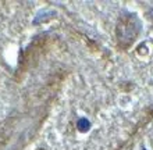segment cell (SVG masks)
<instances>
[{
    "label": "cell",
    "instance_id": "cell-1",
    "mask_svg": "<svg viewBox=\"0 0 153 150\" xmlns=\"http://www.w3.org/2000/svg\"><path fill=\"white\" fill-rule=\"evenodd\" d=\"M139 31H141V22L137 18V16L127 11L123 13L117 24V38H118L120 45L131 43L137 38Z\"/></svg>",
    "mask_w": 153,
    "mask_h": 150
},
{
    "label": "cell",
    "instance_id": "cell-2",
    "mask_svg": "<svg viewBox=\"0 0 153 150\" xmlns=\"http://www.w3.org/2000/svg\"><path fill=\"white\" fill-rule=\"evenodd\" d=\"M89 128H91V122H89L88 118H79L76 121V129L79 132H86Z\"/></svg>",
    "mask_w": 153,
    "mask_h": 150
}]
</instances>
